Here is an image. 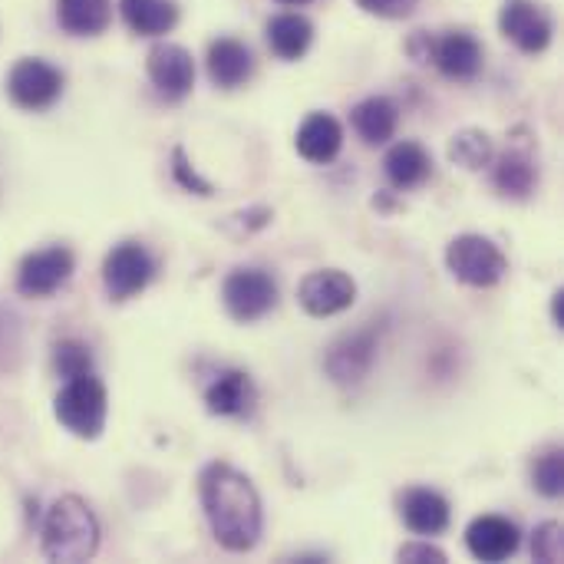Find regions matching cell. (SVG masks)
<instances>
[{
	"mask_svg": "<svg viewBox=\"0 0 564 564\" xmlns=\"http://www.w3.org/2000/svg\"><path fill=\"white\" fill-rule=\"evenodd\" d=\"M53 367L63 380L83 377V373H93V354L79 340H59L53 347Z\"/></svg>",
	"mask_w": 564,
	"mask_h": 564,
	"instance_id": "obj_27",
	"label": "cell"
},
{
	"mask_svg": "<svg viewBox=\"0 0 564 564\" xmlns=\"http://www.w3.org/2000/svg\"><path fill=\"white\" fill-rule=\"evenodd\" d=\"M43 555L50 562L79 564L99 552V522L79 496H63L43 519Z\"/></svg>",
	"mask_w": 564,
	"mask_h": 564,
	"instance_id": "obj_2",
	"label": "cell"
},
{
	"mask_svg": "<svg viewBox=\"0 0 564 564\" xmlns=\"http://www.w3.org/2000/svg\"><path fill=\"white\" fill-rule=\"evenodd\" d=\"M7 96L13 99V106L26 112L50 109L63 96V73L40 56H23L13 63L7 76Z\"/></svg>",
	"mask_w": 564,
	"mask_h": 564,
	"instance_id": "obj_7",
	"label": "cell"
},
{
	"mask_svg": "<svg viewBox=\"0 0 564 564\" xmlns=\"http://www.w3.org/2000/svg\"><path fill=\"white\" fill-rule=\"evenodd\" d=\"M400 519L403 525L420 535V539H436L449 529L453 522V506L443 492L436 489H426V486H416V489H406L400 496Z\"/></svg>",
	"mask_w": 564,
	"mask_h": 564,
	"instance_id": "obj_15",
	"label": "cell"
},
{
	"mask_svg": "<svg viewBox=\"0 0 564 564\" xmlns=\"http://www.w3.org/2000/svg\"><path fill=\"white\" fill-rule=\"evenodd\" d=\"M430 59L453 83H473L482 73V43L469 30H449L433 40Z\"/></svg>",
	"mask_w": 564,
	"mask_h": 564,
	"instance_id": "obj_14",
	"label": "cell"
},
{
	"mask_svg": "<svg viewBox=\"0 0 564 564\" xmlns=\"http://www.w3.org/2000/svg\"><path fill=\"white\" fill-rule=\"evenodd\" d=\"M294 149L311 165H330L344 149V126L330 112H311L297 126Z\"/></svg>",
	"mask_w": 564,
	"mask_h": 564,
	"instance_id": "obj_17",
	"label": "cell"
},
{
	"mask_svg": "<svg viewBox=\"0 0 564 564\" xmlns=\"http://www.w3.org/2000/svg\"><path fill=\"white\" fill-rule=\"evenodd\" d=\"M499 26L506 40H512L522 53H545L552 43V17L535 0H506L499 13Z\"/></svg>",
	"mask_w": 564,
	"mask_h": 564,
	"instance_id": "obj_12",
	"label": "cell"
},
{
	"mask_svg": "<svg viewBox=\"0 0 564 564\" xmlns=\"http://www.w3.org/2000/svg\"><path fill=\"white\" fill-rule=\"evenodd\" d=\"M552 317H555V327L564 330V291L552 294Z\"/></svg>",
	"mask_w": 564,
	"mask_h": 564,
	"instance_id": "obj_32",
	"label": "cell"
},
{
	"mask_svg": "<svg viewBox=\"0 0 564 564\" xmlns=\"http://www.w3.org/2000/svg\"><path fill=\"white\" fill-rule=\"evenodd\" d=\"M155 258L142 241H119L102 261V284L112 301H129L155 281Z\"/></svg>",
	"mask_w": 564,
	"mask_h": 564,
	"instance_id": "obj_6",
	"label": "cell"
},
{
	"mask_svg": "<svg viewBox=\"0 0 564 564\" xmlns=\"http://www.w3.org/2000/svg\"><path fill=\"white\" fill-rule=\"evenodd\" d=\"M314 43V23L304 13H278L268 23V46L278 59H301Z\"/></svg>",
	"mask_w": 564,
	"mask_h": 564,
	"instance_id": "obj_22",
	"label": "cell"
},
{
	"mask_svg": "<svg viewBox=\"0 0 564 564\" xmlns=\"http://www.w3.org/2000/svg\"><path fill=\"white\" fill-rule=\"evenodd\" d=\"M357 301V281L347 274V271H337V268H321V271H311L301 284H297V304L324 321V317H337L344 311H350Z\"/></svg>",
	"mask_w": 564,
	"mask_h": 564,
	"instance_id": "obj_9",
	"label": "cell"
},
{
	"mask_svg": "<svg viewBox=\"0 0 564 564\" xmlns=\"http://www.w3.org/2000/svg\"><path fill=\"white\" fill-rule=\"evenodd\" d=\"M53 416L59 420L66 433L79 440H99L106 430V416H109L106 383L93 373L66 380V387L53 400Z\"/></svg>",
	"mask_w": 564,
	"mask_h": 564,
	"instance_id": "obj_3",
	"label": "cell"
},
{
	"mask_svg": "<svg viewBox=\"0 0 564 564\" xmlns=\"http://www.w3.org/2000/svg\"><path fill=\"white\" fill-rule=\"evenodd\" d=\"M373 360H377V334L364 327L330 344L324 357V370L337 387H357L373 370Z\"/></svg>",
	"mask_w": 564,
	"mask_h": 564,
	"instance_id": "obj_11",
	"label": "cell"
},
{
	"mask_svg": "<svg viewBox=\"0 0 564 564\" xmlns=\"http://www.w3.org/2000/svg\"><path fill=\"white\" fill-rule=\"evenodd\" d=\"M446 268L459 284L482 291V288H496L506 278L509 258L486 235H459L446 248Z\"/></svg>",
	"mask_w": 564,
	"mask_h": 564,
	"instance_id": "obj_4",
	"label": "cell"
},
{
	"mask_svg": "<svg viewBox=\"0 0 564 564\" xmlns=\"http://www.w3.org/2000/svg\"><path fill=\"white\" fill-rule=\"evenodd\" d=\"M558 522H542L532 535V555L542 564H562L564 558V539Z\"/></svg>",
	"mask_w": 564,
	"mask_h": 564,
	"instance_id": "obj_28",
	"label": "cell"
},
{
	"mask_svg": "<svg viewBox=\"0 0 564 564\" xmlns=\"http://www.w3.org/2000/svg\"><path fill=\"white\" fill-rule=\"evenodd\" d=\"M532 486L545 499H562L564 492V453L562 446H549L532 463Z\"/></svg>",
	"mask_w": 564,
	"mask_h": 564,
	"instance_id": "obj_26",
	"label": "cell"
},
{
	"mask_svg": "<svg viewBox=\"0 0 564 564\" xmlns=\"http://www.w3.org/2000/svg\"><path fill=\"white\" fill-rule=\"evenodd\" d=\"M397 558H400V562H410V564H423V562L446 564V552H443V549H436V545H430V539H420V542L400 545Z\"/></svg>",
	"mask_w": 564,
	"mask_h": 564,
	"instance_id": "obj_31",
	"label": "cell"
},
{
	"mask_svg": "<svg viewBox=\"0 0 564 564\" xmlns=\"http://www.w3.org/2000/svg\"><path fill=\"white\" fill-rule=\"evenodd\" d=\"M254 73V56L251 50L235 40V36H218L208 46V76L221 89H238L251 79Z\"/></svg>",
	"mask_w": 564,
	"mask_h": 564,
	"instance_id": "obj_18",
	"label": "cell"
},
{
	"mask_svg": "<svg viewBox=\"0 0 564 564\" xmlns=\"http://www.w3.org/2000/svg\"><path fill=\"white\" fill-rule=\"evenodd\" d=\"M56 20L73 36H99L112 23V0H56Z\"/></svg>",
	"mask_w": 564,
	"mask_h": 564,
	"instance_id": "obj_23",
	"label": "cell"
},
{
	"mask_svg": "<svg viewBox=\"0 0 564 564\" xmlns=\"http://www.w3.org/2000/svg\"><path fill=\"white\" fill-rule=\"evenodd\" d=\"M519 545H522V532L506 516H479L466 529V549L479 562H509L519 552Z\"/></svg>",
	"mask_w": 564,
	"mask_h": 564,
	"instance_id": "obj_13",
	"label": "cell"
},
{
	"mask_svg": "<svg viewBox=\"0 0 564 564\" xmlns=\"http://www.w3.org/2000/svg\"><path fill=\"white\" fill-rule=\"evenodd\" d=\"M350 126L367 145H383L397 135L400 106L390 96H367L350 109Z\"/></svg>",
	"mask_w": 564,
	"mask_h": 564,
	"instance_id": "obj_19",
	"label": "cell"
},
{
	"mask_svg": "<svg viewBox=\"0 0 564 564\" xmlns=\"http://www.w3.org/2000/svg\"><path fill=\"white\" fill-rule=\"evenodd\" d=\"M254 403H258V390L245 370H221L205 390L208 413L221 420H245L254 413Z\"/></svg>",
	"mask_w": 564,
	"mask_h": 564,
	"instance_id": "obj_16",
	"label": "cell"
},
{
	"mask_svg": "<svg viewBox=\"0 0 564 564\" xmlns=\"http://www.w3.org/2000/svg\"><path fill=\"white\" fill-rule=\"evenodd\" d=\"M492 182L506 198H529L539 185V169L525 152H506L496 162Z\"/></svg>",
	"mask_w": 564,
	"mask_h": 564,
	"instance_id": "obj_24",
	"label": "cell"
},
{
	"mask_svg": "<svg viewBox=\"0 0 564 564\" xmlns=\"http://www.w3.org/2000/svg\"><path fill=\"white\" fill-rule=\"evenodd\" d=\"M383 172L397 192H410L433 175V155L420 142H397L383 159Z\"/></svg>",
	"mask_w": 564,
	"mask_h": 564,
	"instance_id": "obj_20",
	"label": "cell"
},
{
	"mask_svg": "<svg viewBox=\"0 0 564 564\" xmlns=\"http://www.w3.org/2000/svg\"><path fill=\"white\" fill-rule=\"evenodd\" d=\"M449 159L469 172H479L486 165H492L496 159V145H492V135L482 132V129H463L453 135L449 142Z\"/></svg>",
	"mask_w": 564,
	"mask_h": 564,
	"instance_id": "obj_25",
	"label": "cell"
},
{
	"mask_svg": "<svg viewBox=\"0 0 564 564\" xmlns=\"http://www.w3.org/2000/svg\"><path fill=\"white\" fill-rule=\"evenodd\" d=\"M172 175H175V182L185 188V192H195V195H212V185L192 169V162L185 159V152L182 149H172Z\"/></svg>",
	"mask_w": 564,
	"mask_h": 564,
	"instance_id": "obj_29",
	"label": "cell"
},
{
	"mask_svg": "<svg viewBox=\"0 0 564 564\" xmlns=\"http://www.w3.org/2000/svg\"><path fill=\"white\" fill-rule=\"evenodd\" d=\"M119 13L139 36H162L178 23L175 0H119Z\"/></svg>",
	"mask_w": 564,
	"mask_h": 564,
	"instance_id": "obj_21",
	"label": "cell"
},
{
	"mask_svg": "<svg viewBox=\"0 0 564 564\" xmlns=\"http://www.w3.org/2000/svg\"><path fill=\"white\" fill-rule=\"evenodd\" d=\"M221 301L238 324H254L278 307V284L264 268H235L221 284Z\"/></svg>",
	"mask_w": 564,
	"mask_h": 564,
	"instance_id": "obj_5",
	"label": "cell"
},
{
	"mask_svg": "<svg viewBox=\"0 0 564 564\" xmlns=\"http://www.w3.org/2000/svg\"><path fill=\"white\" fill-rule=\"evenodd\" d=\"M278 3H284V7H304V3H314V0H278Z\"/></svg>",
	"mask_w": 564,
	"mask_h": 564,
	"instance_id": "obj_33",
	"label": "cell"
},
{
	"mask_svg": "<svg viewBox=\"0 0 564 564\" xmlns=\"http://www.w3.org/2000/svg\"><path fill=\"white\" fill-rule=\"evenodd\" d=\"M73 271H76V258L63 245L30 251L17 268V291L23 297H50L59 288H66Z\"/></svg>",
	"mask_w": 564,
	"mask_h": 564,
	"instance_id": "obj_8",
	"label": "cell"
},
{
	"mask_svg": "<svg viewBox=\"0 0 564 564\" xmlns=\"http://www.w3.org/2000/svg\"><path fill=\"white\" fill-rule=\"evenodd\" d=\"M420 0H357L360 10L373 13V17H383V20H400V17H410L416 10Z\"/></svg>",
	"mask_w": 564,
	"mask_h": 564,
	"instance_id": "obj_30",
	"label": "cell"
},
{
	"mask_svg": "<svg viewBox=\"0 0 564 564\" xmlns=\"http://www.w3.org/2000/svg\"><path fill=\"white\" fill-rule=\"evenodd\" d=\"M198 492L208 529L225 552L245 555L261 542L264 509L254 482L245 473L228 463H212L198 479Z\"/></svg>",
	"mask_w": 564,
	"mask_h": 564,
	"instance_id": "obj_1",
	"label": "cell"
},
{
	"mask_svg": "<svg viewBox=\"0 0 564 564\" xmlns=\"http://www.w3.org/2000/svg\"><path fill=\"white\" fill-rule=\"evenodd\" d=\"M145 73L155 93L169 102H178L195 86V59L178 43H155L145 56Z\"/></svg>",
	"mask_w": 564,
	"mask_h": 564,
	"instance_id": "obj_10",
	"label": "cell"
}]
</instances>
